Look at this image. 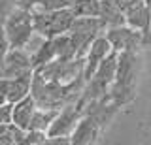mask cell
<instances>
[{
    "instance_id": "6da1fadb",
    "label": "cell",
    "mask_w": 151,
    "mask_h": 145,
    "mask_svg": "<svg viewBox=\"0 0 151 145\" xmlns=\"http://www.w3.org/2000/svg\"><path fill=\"white\" fill-rule=\"evenodd\" d=\"M140 72V57L136 51H123L117 53V76L108 92L110 100L115 106H127L136 96V79Z\"/></svg>"
},
{
    "instance_id": "7a4b0ae2",
    "label": "cell",
    "mask_w": 151,
    "mask_h": 145,
    "mask_svg": "<svg viewBox=\"0 0 151 145\" xmlns=\"http://www.w3.org/2000/svg\"><path fill=\"white\" fill-rule=\"evenodd\" d=\"M34 11L13 8L4 17V45L8 49H25L34 34Z\"/></svg>"
},
{
    "instance_id": "3957f363",
    "label": "cell",
    "mask_w": 151,
    "mask_h": 145,
    "mask_svg": "<svg viewBox=\"0 0 151 145\" xmlns=\"http://www.w3.org/2000/svg\"><path fill=\"white\" fill-rule=\"evenodd\" d=\"M76 21V13L72 8H64V10H40L34 11V30L42 38H55V36L66 34L70 32Z\"/></svg>"
},
{
    "instance_id": "277c9868",
    "label": "cell",
    "mask_w": 151,
    "mask_h": 145,
    "mask_svg": "<svg viewBox=\"0 0 151 145\" xmlns=\"http://www.w3.org/2000/svg\"><path fill=\"white\" fill-rule=\"evenodd\" d=\"M81 117H83V109L79 107L78 102H70V104L63 106L57 113L49 132H47L49 138H70L78 123L81 121Z\"/></svg>"
},
{
    "instance_id": "5b68a950",
    "label": "cell",
    "mask_w": 151,
    "mask_h": 145,
    "mask_svg": "<svg viewBox=\"0 0 151 145\" xmlns=\"http://www.w3.org/2000/svg\"><path fill=\"white\" fill-rule=\"evenodd\" d=\"M106 36L111 41V47L117 53L123 51H138V47H144V34L132 29L130 25H117L106 29Z\"/></svg>"
},
{
    "instance_id": "8992f818",
    "label": "cell",
    "mask_w": 151,
    "mask_h": 145,
    "mask_svg": "<svg viewBox=\"0 0 151 145\" xmlns=\"http://www.w3.org/2000/svg\"><path fill=\"white\" fill-rule=\"evenodd\" d=\"M113 53V47H111V41L108 40L106 32L100 34L98 38H94V41L91 44L87 55H85V70H83V76H85V81L93 77V74L98 70V66L106 60L110 55Z\"/></svg>"
},
{
    "instance_id": "52a82bcc",
    "label": "cell",
    "mask_w": 151,
    "mask_h": 145,
    "mask_svg": "<svg viewBox=\"0 0 151 145\" xmlns=\"http://www.w3.org/2000/svg\"><path fill=\"white\" fill-rule=\"evenodd\" d=\"M34 74L28 72L17 77H2V102H19L25 96L32 94V83H34Z\"/></svg>"
},
{
    "instance_id": "ba28073f",
    "label": "cell",
    "mask_w": 151,
    "mask_h": 145,
    "mask_svg": "<svg viewBox=\"0 0 151 145\" xmlns=\"http://www.w3.org/2000/svg\"><path fill=\"white\" fill-rule=\"evenodd\" d=\"M28 72H34V66H32V57L25 49H8L4 53L2 77H17Z\"/></svg>"
},
{
    "instance_id": "9c48e42d",
    "label": "cell",
    "mask_w": 151,
    "mask_h": 145,
    "mask_svg": "<svg viewBox=\"0 0 151 145\" xmlns=\"http://www.w3.org/2000/svg\"><path fill=\"white\" fill-rule=\"evenodd\" d=\"M125 15H127V25H130L132 29L144 34V47H151V17L145 2H140L134 8L127 10Z\"/></svg>"
},
{
    "instance_id": "30bf717a",
    "label": "cell",
    "mask_w": 151,
    "mask_h": 145,
    "mask_svg": "<svg viewBox=\"0 0 151 145\" xmlns=\"http://www.w3.org/2000/svg\"><path fill=\"white\" fill-rule=\"evenodd\" d=\"M100 132H102L100 126L94 123L89 115H83L81 121H79L78 126H76V130L72 132V136H70V141L76 143V145L94 143L98 139V136H100Z\"/></svg>"
},
{
    "instance_id": "8fae6325",
    "label": "cell",
    "mask_w": 151,
    "mask_h": 145,
    "mask_svg": "<svg viewBox=\"0 0 151 145\" xmlns=\"http://www.w3.org/2000/svg\"><path fill=\"white\" fill-rule=\"evenodd\" d=\"M38 107L40 106H38L36 98L32 94H28L23 100L15 102V106H13V123L17 126H21V128L28 130L30 128V123H32V117L38 111Z\"/></svg>"
},
{
    "instance_id": "7c38bea8",
    "label": "cell",
    "mask_w": 151,
    "mask_h": 145,
    "mask_svg": "<svg viewBox=\"0 0 151 145\" xmlns=\"http://www.w3.org/2000/svg\"><path fill=\"white\" fill-rule=\"evenodd\" d=\"M100 19H102L104 25H106V29H110V26L125 25L127 15H125V10H123L115 0H102V4H100Z\"/></svg>"
},
{
    "instance_id": "4fadbf2b",
    "label": "cell",
    "mask_w": 151,
    "mask_h": 145,
    "mask_svg": "<svg viewBox=\"0 0 151 145\" xmlns=\"http://www.w3.org/2000/svg\"><path fill=\"white\" fill-rule=\"evenodd\" d=\"M32 57V66H34V72L40 68H44L45 64L53 62L57 59V49H55V44H53V38H44L42 44L34 49V53L30 55Z\"/></svg>"
},
{
    "instance_id": "5bb4252c",
    "label": "cell",
    "mask_w": 151,
    "mask_h": 145,
    "mask_svg": "<svg viewBox=\"0 0 151 145\" xmlns=\"http://www.w3.org/2000/svg\"><path fill=\"white\" fill-rule=\"evenodd\" d=\"M57 113H59V109H53V107H38V111L34 113V117H32V123H30V128L28 130L49 132Z\"/></svg>"
},
{
    "instance_id": "9a60e30c",
    "label": "cell",
    "mask_w": 151,
    "mask_h": 145,
    "mask_svg": "<svg viewBox=\"0 0 151 145\" xmlns=\"http://www.w3.org/2000/svg\"><path fill=\"white\" fill-rule=\"evenodd\" d=\"M27 136V130L15 123L0 124V143L2 145H21Z\"/></svg>"
},
{
    "instance_id": "2e32d148",
    "label": "cell",
    "mask_w": 151,
    "mask_h": 145,
    "mask_svg": "<svg viewBox=\"0 0 151 145\" xmlns=\"http://www.w3.org/2000/svg\"><path fill=\"white\" fill-rule=\"evenodd\" d=\"M102 0H74L72 10L76 17H100Z\"/></svg>"
},
{
    "instance_id": "e0dca14e",
    "label": "cell",
    "mask_w": 151,
    "mask_h": 145,
    "mask_svg": "<svg viewBox=\"0 0 151 145\" xmlns=\"http://www.w3.org/2000/svg\"><path fill=\"white\" fill-rule=\"evenodd\" d=\"M13 102H0V124L13 123Z\"/></svg>"
},
{
    "instance_id": "ac0fdd59",
    "label": "cell",
    "mask_w": 151,
    "mask_h": 145,
    "mask_svg": "<svg viewBox=\"0 0 151 145\" xmlns=\"http://www.w3.org/2000/svg\"><path fill=\"white\" fill-rule=\"evenodd\" d=\"M72 4H74V0H45L40 10H47V11L64 10V8H72Z\"/></svg>"
},
{
    "instance_id": "d6986e66",
    "label": "cell",
    "mask_w": 151,
    "mask_h": 145,
    "mask_svg": "<svg viewBox=\"0 0 151 145\" xmlns=\"http://www.w3.org/2000/svg\"><path fill=\"white\" fill-rule=\"evenodd\" d=\"M44 2L45 0H15V4L19 8H25V10H30V11H34L36 8H42Z\"/></svg>"
},
{
    "instance_id": "ffe728a7",
    "label": "cell",
    "mask_w": 151,
    "mask_h": 145,
    "mask_svg": "<svg viewBox=\"0 0 151 145\" xmlns=\"http://www.w3.org/2000/svg\"><path fill=\"white\" fill-rule=\"evenodd\" d=\"M117 4H119V6L123 8V10H130V8H134L136 4H140V2H144V0H115Z\"/></svg>"
},
{
    "instance_id": "44dd1931",
    "label": "cell",
    "mask_w": 151,
    "mask_h": 145,
    "mask_svg": "<svg viewBox=\"0 0 151 145\" xmlns=\"http://www.w3.org/2000/svg\"><path fill=\"white\" fill-rule=\"evenodd\" d=\"M145 6H147V11H149V17H151V0H144Z\"/></svg>"
}]
</instances>
